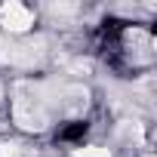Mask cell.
<instances>
[{
	"label": "cell",
	"instance_id": "6da1fadb",
	"mask_svg": "<svg viewBox=\"0 0 157 157\" xmlns=\"http://www.w3.org/2000/svg\"><path fill=\"white\" fill-rule=\"evenodd\" d=\"M13 117L22 129H43L49 123V102L40 83L19 80L13 86Z\"/></svg>",
	"mask_w": 157,
	"mask_h": 157
},
{
	"label": "cell",
	"instance_id": "7a4b0ae2",
	"mask_svg": "<svg viewBox=\"0 0 157 157\" xmlns=\"http://www.w3.org/2000/svg\"><path fill=\"white\" fill-rule=\"evenodd\" d=\"M0 25H3L6 31L22 34V31H28V28L34 25V16H31L28 6H22V3H16V0H10V3L0 10Z\"/></svg>",
	"mask_w": 157,
	"mask_h": 157
},
{
	"label": "cell",
	"instance_id": "3957f363",
	"mask_svg": "<svg viewBox=\"0 0 157 157\" xmlns=\"http://www.w3.org/2000/svg\"><path fill=\"white\" fill-rule=\"evenodd\" d=\"M77 157H111V148H99V145L80 148V151H77Z\"/></svg>",
	"mask_w": 157,
	"mask_h": 157
},
{
	"label": "cell",
	"instance_id": "277c9868",
	"mask_svg": "<svg viewBox=\"0 0 157 157\" xmlns=\"http://www.w3.org/2000/svg\"><path fill=\"white\" fill-rule=\"evenodd\" d=\"M0 157H22V148L16 142H0Z\"/></svg>",
	"mask_w": 157,
	"mask_h": 157
}]
</instances>
